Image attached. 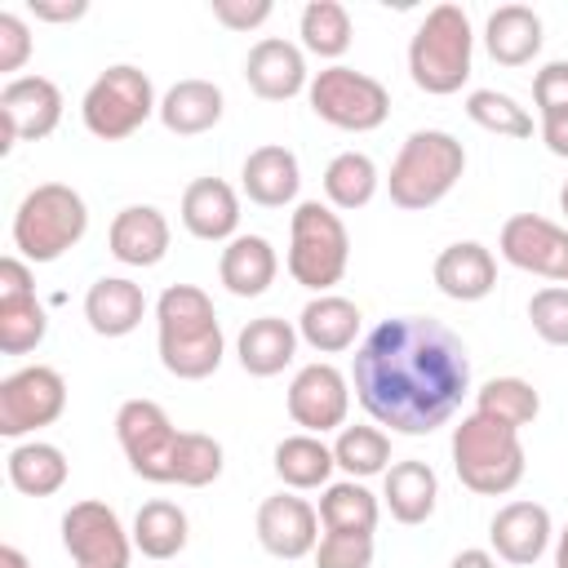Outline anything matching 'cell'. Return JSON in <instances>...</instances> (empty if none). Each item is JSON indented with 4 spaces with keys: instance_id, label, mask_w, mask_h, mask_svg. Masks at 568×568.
Segmentation results:
<instances>
[{
    "instance_id": "2",
    "label": "cell",
    "mask_w": 568,
    "mask_h": 568,
    "mask_svg": "<svg viewBox=\"0 0 568 568\" xmlns=\"http://www.w3.org/2000/svg\"><path fill=\"white\" fill-rule=\"evenodd\" d=\"M155 333H160V364L182 377L200 382L217 373L222 364V324L213 311V297L195 284H169L155 302Z\"/></svg>"
},
{
    "instance_id": "46",
    "label": "cell",
    "mask_w": 568,
    "mask_h": 568,
    "mask_svg": "<svg viewBox=\"0 0 568 568\" xmlns=\"http://www.w3.org/2000/svg\"><path fill=\"white\" fill-rule=\"evenodd\" d=\"M31 293H36V280H31L27 257L18 253L0 257V297H31Z\"/></svg>"
},
{
    "instance_id": "38",
    "label": "cell",
    "mask_w": 568,
    "mask_h": 568,
    "mask_svg": "<svg viewBox=\"0 0 568 568\" xmlns=\"http://www.w3.org/2000/svg\"><path fill=\"white\" fill-rule=\"evenodd\" d=\"M222 475V444L204 430H178L173 462H169V484L182 488H204Z\"/></svg>"
},
{
    "instance_id": "52",
    "label": "cell",
    "mask_w": 568,
    "mask_h": 568,
    "mask_svg": "<svg viewBox=\"0 0 568 568\" xmlns=\"http://www.w3.org/2000/svg\"><path fill=\"white\" fill-rule=\"evenodd\" d=\"M559 209L568 213V182H564V191H559Z\"/></svg>"
},
{
    "instance_id": "9",
    "label": "cell",
    "mask_w": 568,
    "mask_h": 568,
    "mask_svg": "<svg viewBox=\"0 0 568 568\" xmlns=\"http://www.w3.org/2000/svg\"><path fill=\"white\" fill-rule=\"evenodd\" d=\"M306 98H311V111H315L324 124L346 129V133H368V129H377V124L390 115V93H386V84H382L377 75L355 71V67H342V62L315 71Z\"/></svg>"
},
{
    "instance_id": "36",
    "label": "cell",
    "mask_w": 568,
    "mask_h": 568,
    "mask_svg": "<svg viewBox=\"0 0 568 568\" xmlns=\"http://www.w3.org/2000/svg\"><path fill=\"white\" fill-rule=\"evenodd\" d=\"M297 31H302V44H306L315 58H342V53L351 49V36H355L351 13H346L342 0H311V4L302 9Z\"/></svg>"
},
{
    "instance_id": "33",
    "label": "cell",
    "mask_w": 568,
    "mask_h": 568,
    "mask_svg": "<svg viewBox=\"0 0 568 568\" xmlns=\"http://www.w3.org/2000/svg\"><path fill=\"white\" fill-rule=\"evenodd\" d=\"M377 497L359 479L328 484L320 497V524L324 532H373L377 528Z\"/></svg>"
},
{
    "instance_id": "26",
    "label": "cell",
    "mask_w": 568,
    "mask_h": 568,
    "mask_svg": "<svg viewBox=\"0 0 568 568\" xmlns=\"http://www.w3.org/2000/svg\"><path fill=\"white\" fill-rule=\"evenodd\" d=\"M355 333H359V306L337 293H315L297 315V337L320 355H337L355 346Z\"/></svg>"
},
{
    "instance_id": "49",
    "label": "cell",
    "mask_w": 568,
    "mask_h": 568,
    "mask_svg": "<svg viewBox=\"0 0 568 568\" xmlns=\"http://www.w3.org/2000/svg\"><path fill=\"white\" fill-rule=\"evenodd\" d=\"M448 568H497V559L488 550H462V555H453Z\"/></svg>"
},
{
    "instance_id": "30",
    "label": "cell",
    "mask_w": 568,
    "mask_h": 568,
    "mask_svg": "<svg viewBox=\"0 0 568 568\" xmlns=\"http://www.w3.org/2000/svg\"><path fill=\"white\" fill-rule=\"evenodd\" d=\"M390 515L399 524H426L435 515V497H439V479L426 462H395L386 470V488H382Z\"/></svg>"
},
{
    "instance_id": "17",
    "label": "cell",
    "mask_w": 568,
    "mask_h": 568,
    "mask_svg": "<svg viewBox=\"0 0 568 568\" xmlns=\"http://www.w3.org/2000/svg\"><path fill=\"white\" fill-rule=\"evenodd\" d=\"M244 80L257 98L266 102H288L293 93L311 89L306 80V58L293 40H280V36H262L248 58H244Z\"/></svg>"
},
{
    "instance_id": "45",
    "label": "cell",
    "mask_w": 568,
    "mask_h": 568,
    "mask_svg": "<svg viewBox=\"0 0 568 568\" xmlns=\"http://www.w3.org/2000/svg\"><path fill=\"white\" fill-rule=\"evenodd\" d=\"M271 0H213V18L226 27V31H253L271 18Z\"/></svg>"
},
{
    "instance_id": "18",
    "label": "cell",
    "mask_w": 568,
    "mask_h": 568,
    "mask_svg": "<svg viewBox=\"0 0 568 568\" xmlns=\"http://www.w3.org/2000/svg\"><path fill=\"white\" fill-rule=\"evenodd\" d=\"M550 510L541 501H506L493 524H488V541L497 550V559L506 564H537L550 546Z\"/></svg>"
},
{
    "instance_id": "25",
    "label": "cell",
    "mask_w": 568,
    "mask_h": 568,
    "mask_svg": "<svg viewBox=\"0 0 568 568\" xmlns=\"http://www.w3.org/2000/svg\"><path fill=\"white\" fill-rule=\"evenodd\" d=\"M275 271H280V257H275L266 235H235V240H226L222 262H217V280L235 297H262L275 284Z\"/></svg>"
},
{
    "instance_id": "40",
    "label": "cell",
    "mask_w": 568,
    "mask_h": 568,
    "mask_svg": "<svg viewBox=\"0 0 568 568\" xmlns=\"http://www.w3.org/2000/svg\"><path fill=\"white\" fill-rule=\"evenodd\" d=\"M466 115L497 133V138H532V115L510 98V93H497V89H475L466 98Z\"/></svg>"
},
{
    "instance_id": "29",
    "label": "cell",
    "mask_w": 568,
    "mask_h": 568,
    "mask_svg": "<svg viewBox=\"0 0 568 568\" xmlns=\"http://www.w3.org/2000/svg\"><path fill=\"white\" fill-rule=\"evenodd\" d=\"M4 470H9V484L18 493H27V497H53L67 484V453L58 444L27 439V444L9 448Z\"/></svg>"
},
{
    "instance_id": "20",
    "label": "cell",
    "mask_w": 568,
    "mask_h": 568,
    "mask_svg": "<svg viewBox=\"0 0 568 568\" xmlns=\"http://www.w3.org/2000/svg\"><path fill=\"white\" fill-rule=\"evenodd\" d=\"M182 226L195 235V240H235V226H240V195L231 191V182L222 178H195L186 191H182Z\"/></svg>"
},
{
    "instance_id": "11",
    "label": "cell",
    "mask_w": 568,
    "mask_h": 568,
    "mask_svg": "<svg viewBox=\"0 0 568 568\" xmlns=\"http://www.w3.org/2000/svg\"><path fill=\"white\" fill-rule=\"evenodd\" d=\"M115 439H120V453L133 466V475H142L146 484H169L178 426L169 422V413L155 399H124L115 413Z\"/></svg>"
},
{
    "instance_id": "10",
    "label": "cell",
    "mask_w": 568,
    "mask_h": 568,
    "mask_svg": "<svg viewBox=\"0 0 568 568\" xmlns=\"http://www.w3.org/2000/svg\"><path fill=\"white\" fill-rule=\"evenodd\" d=\"M67 408V382L49 364H27L0 382V435L22 439L40 426H53Z\"/></svg>"
},
{
    "instance_id": "1",
    "label": "cell",
    "mask_w": 568,
    "mask_h": 568,
    "mask_svg": "<svg viewBox=\"0 0 568 568\" xmlns=\"http://www.w3.org/2000/svg\"><path fill=\"white\" fill-rule=\"evenodd\" d=\"M355 399L399 435L439 430L470 390L466 342L430 315H395L364 333L351 364Z\"/></svg>"
},
{
    "instance_id": "39",
    "label": "cell",
    "mask_w": 568,
    "mask_h": 568,
    "mask_svg": "<svg viewBox=\"0 0 568 568\" xmlns=\"http://www.w3.org/2000/svg\"><path fill=\"white\" fill-rule=\"evenodd\" d=\"M49 333V315L44 306L31 297H0V351L4 355H27L44 342Z\"/></svg>"
},
{
    "instance_id": "7",
    "label": "cell",
    "mask_w": 568,
    "mask_h": 568,
    "mask_svg": "<svg viewBox=\"0 0 568 568\" xmlns=\"http://www.w3.org/2000/svg\"><path fill=\"white\" fill-rule=\"evenodd\" d=\"M346 262H351L346 222L333 213V204L302 200L288 226V275L311 293H328L346 275Z\"/></svg>"
},
{
    "instance_id": "41",
    "label": "cell",
    "mask_w": 568,
    "mask_h": 568,
    "mask_svg": "<svg viewBox=\"0 0 568 568\" xmlns=\"http://www.w3.org/2000/svg\"><path fill=\"white\" fill-rule=\"evenodd\" d=\"M528 320L546 346H568V288L564 284L537 288L528 302Z\"/></svg>"
},
{
    "instance_id": "31",
    "label": "cell",
    "mask_w": 568,
    "mask_h": 568,
    "mask_svg": "<svg viewBox=\"0 0 568 568\" xmlns=\"http://www.w3.org/2000/svg\"><path fill=\"white\" fill-rule=\"evenodd\" d=\"M333 448L320 439V435H288L275 444V475L288 484V488H328V475H333Z\"/></svg>"
},
{
    "instance_id": "13",
    "label": "cell",
    "mask_w": 568,
    "mask_h": 568,
    "mask_svg": "<svg viewBox=\"0 0 568 568\" xmlns=\"http://www.w3.org/2000/svg\"><path fill=\"white\" fill-rule=\"evenodd\" d=\"M58 120H62V93L49 75H13L0 89V151L49 138Z\"/></svg>"
},
{
    "instance_id": "6",
    "label": "cell",
    "mask_w": 568,
    "mask_h": 568,
    "mask_svg": "<svg viewBox=\"0 0 568 568\" xmlns=\"http://www.w3.org/2000/svg\"><path fill=\"white\" fill-rule=\"evenodd\" d=\"M470 18L462 4H435L408 40V75L422 93H457L470 75Z\"/></svg>"
},
{
    "instance_id": "48",
    "label": "cell",
    "mask_w": 568,
    "mask_h": 568,
    "mask_svg": "<svg viewBox=\"0 0 568 568\" xmlns=\"http://www.w3.org/2000/svg\"><path fill=\"white\" fill-rule=\"evenodd\" d=\"M541 142L550 146V155H564L568 160V111L541 115Z\"/></svg>"
},
{
    "instance_id": "28",
    "label": "cell",
    "mask_w": 568,
    "mask_h": 568,
    "mask_svg": "<svg viewBox=\"0 0 568 568\" xmlns=\"http://www.w3.org/2000/svg\"><path fill=\"white\" fill-rule=\"evenodd\" d=\"M160 124L178 138H195L209 133L222 120V89L213 80H178L164 98H160Z\"/></svg>"
},
{
    "instance_id": "14",
    "label": "cell",
    "mask_w": 568,
    "mask_h": 568,
    "mask_svg": "<svg viewBox=\"0 0 568 568\" xmlns=\"http://www.w3.org/2000/svg\"><path fill=\"white\" fill-rule=\"evenodd\" d=\"M497 248L510 266H519L528 275H541V280H555V284L568 280V231L559 222L541 217V213L506 217Z\"/></svg>"
},
{
    "instance_id": "50",
    "label": "cell",
    "mask_w": 568,
    "mask_h": 568,
    "mask_svg": "<svg viewBox=\"0 0 568 568\" xmlns=\"http://www.w3.org/2000/svg\"><path fill=\"white\" fill-rule=\"evenodd\" d=\"M0 568H31L18 546H0Z\"/></svg>"
},
{
    "instance_id": "24",
    "label": "cell",
    "mask_w": 568,
    "mask_h": 568,
    "mask_svg": "<svg viewBox=\"0 0 568 568\" xmlns=\"http://www.w3.org/2000/svg\"><path fill=\"white\" fill-rule=\"evenodd\" d=\"M244 195L262 209H284L293 204L297 186H302V169H297V155L280 142H266L257 151H248L244 160Z\"/></svg>"
},
{
    "instance_id": "37",
    "label": "cell",
    "mask_w": 568,
    "mask_h": 568,
    "mask_svg": "<svg viewBox=\"0 0 568 568\" xmlns=\"http://www.w3.org/2000/svg\"><path fill=\"white\" fill-rule=\"evenodd\" d=\"M333 462L351 475V479H368V475H386L390 470V439L377 426H342L337 444H333Z\"/></svg>"
},
{
    "instance_id": "27",
    "label": "cell",
    "mask_w": 568,
    "mask_h": 568,
    "mask_svg": "<svg viewBox=\"0 0 568 568\" xmlns=\"http://www.w3.org/2000/svg\"><path fill=\"white\" fill-rule=\"evenodd\" d=\"M484 44H488L493 62L524 67L541 49V18L528 4H497L484 22Z\"/></svg>"
},
{
    "instance_id": "47",
    "label": "cell",
    "mask_w": 568,
    "mask_h": 568,
    "mask_svg": "<svg viewBox=\"0 0 568 568\" xmlns=\"http://www.w3.org/2000/svg\"><path fill=\"white\" fill-rule=\"evenodd\" d=\"M27 9L40 22H75L89 13V0H27Z\"/></svg>"
},
{
    "instance_id": "19",
    "label": "cell",
    "mask_w": 568,
    "mask_h": 568,
    "mask_svg": "<svg viewBox=\"0 0 568 568\" xmlns=\"http://www.w3.org/2000/svg\"><path fill=\"white\" fill-rule=\"evenodd\" d=\"M106 244H111V257L124 266H155L169 253V222L155 204H129L111 217Z\"/></svg>"
},
{
    "instance_id": "43",
    "label": "cell",
    "mask_w": 568,
    "mask_h": 568,
    "mask_svg": "<svg viewBox=\"0 0 568 568\" xmlns=\"http://www.w3.org/2000/svg\"><path fill=\"white\" fill-rule=\"evenodd\" d=\"M27 58H31V27L18 13L4 9L0 13V71L13 75V71L27 67Z\"/></svg>"
},
{
    "instance_id": "35",
    "label": "cell",
    "mask_w": 568,
    "mask_h": 568,
    "mask_svg": "<svg viewBox=\"0 0 568 568\" xmlns=\"http://www.w3.org/2000/svg\"><path fill=\"white\" fill-rule=\"evenodd\" d=\"M324 195L333 209H364L377 195V164L364 151H342L324 169Z\"/></svg>"
},
{
    "instance_id": "51",
    "label": "cell",
    "mask_w": 568,
    "mask_h": 568,
    "mask_svg": "<svg viewBox=\"0 0 568 568\" xmlns=\"http://www.w3.org/2000/svg\"><path fill=\"white\" fill-rule=\"evenodd\" d=\"M555 568H568V528L559 532V546H555Z\"/></svg>"
},
{
    "instance_id": "3",
    "label": "cell",
    "mask_w": 568,
    "mask_h": 568,
    "mask_svg": "<svg viewBox=\"0 0 568 568\" xmlns=\"http://www.w3.org/2000/svg\"><path fill=\"white\" fill-rule=\"evenodd\" d=\"M453 470L479 497H506L528 470V453L515 426H501L484 413H466L453 426Z\"/></svg>"
},
{
    "instance_id": "21",
    "label": "cell",
    "mask_w": 568,
    "mask_h": 568,
    "mask_svg": "<svg viewBox=\"0 0 568 568\" xmlns=\"http://www.w3.org/2000/svg\"><path fill=\"white\" fill-rule=\"evenodd\" d=\"M435 284L453 302H479L497 288V262L479 240H457L435 257Z\"/></svg>"
},
{
    "instance_id": "23",
    "label": "cell",
    "mask_w": 568,
    "mask_h": 568,
    "mask_svg": "<svg viewBox=\"0 0 568 568\" xmlns=\"http://www.w3.org/2000/svg\"><path fill=\"white\" fill-rule=\"evenodd\" d=\"M235 355H240V368L248 377H275L297 355V328L288 320H280V315H257V320H248L240 328Z\"/></svg>"
},
{
    "instance_id": "16",
    "label": "cell",
    "mask_w": 568,
    "mask_h": 568,
    "mask_svg": "<svg viewBox=\"0 0 568 568\" xmlns=\"http://www.w3.org/2000/svg\"><path fill=\"white\" fill-rule=\"evenodd\" d=\"M257 541L275 559H302L320 546V510L306 497L275 493L257 506Z\"/></svg>"
},
{
    "instance_id": "22",
    "label": "cell",
    "mask_w": 568,
    "mask_h": 568,
    "mask_svg": "<svg viewBox=\"0 0 568 568\" xmlns=\"http://www.w3.org/2000/svg\"><path fill=\"white\" fill-rule=\"evenodd\" d=\"M142 315H146V297L124 275H102L84 293V320L98 337H124L142 324Z\"/></svg>"
},
{
    "instance_id": "42",
    "label": "cell",
    "mask_w": 568,
    "mask_h": 568,
    "mask_svg": "<svg viewBox=\"0 0 568 568\" xmlns=\"http://www.w3.org/2000/svg\"><path fill=\"white\" fill-rule=\"evenodd\" d=\"M315 568H373V532H324Z\"/></svg>"
},
{
    "instance_id": "32",
    "label": "cell",
    "mask_w": 568,
    "mask_h": 568,
    "mask_svg": "<svg viewBox=\"0 0 568 568\" xmlns=\"http://www.w3.org/2000/svg\"><path fill=\"white\" fill-rule=\"evenodd\" d=\"M186 532H191L186 510H182L178 501H164V497L146 501V506L138 510V519H133V546H138L146 559H173V555H182Z\"/></svg>"
},
{
    "instance_id": "44",
    "label": "cell",
    "mask_w": 568,
    "mask_h": 568,
    "mask_svg": "<svg viewBox=\"0 0 568 568\" xmlns=\"http://www.w3.org/2000/svg\"><path fill=\"white\" fill-rule=\"evenodd\" d=\"M532 102H537L541 115L568 111V62H546L532 75Z\"/></svg>"
},
{
    "instance_id": "8",
    "label": "cell",
    "mask_w": 568,
    "mask_h": 568,
    "mask_svg": "<svg viewBox=\"0 0 568 568\" xmlns=\"http://www.w3.org/2000/svg\"><path fill=\"white\" fill-rule=\"evenodd\" d=\"M160 111L155 102V89H151V75L133 62H115L106 67L89 89H84V102H80V115H84V129L102 142H120L129 133H138L151 115Z\"/></svg>"
},
{
    "instance_id": "15",
    "label": "cell",
    "mask_w": 568,
    "mask_h": 568,
    "mask_svg": "<svg viewBox=\"0 0 568 568\" xmlns=\"http://www.w3.org/2000/svg\"><path fill=\"white\" fill-rule=\"evenodd\" d=\"M346 408H351V386H346L342 368H333L324 359L297 368V377L288 382V417L306 435L337 430L346 422Z\"/></svg>"
},
{
    "instance_id": "12",
    "label": "cell",
    "mask_w": 568,
    "mask_h": 568,
    "mask_svg": "<svg viewBox=\"0 0 568 568\" xmlns=\"http://www.w3.org/2000/svg\"><path fill=\"white\" fill-rule=\"evenodd\" d=\"M62 546L75 568H129L133 537L106 501H75L62 515Z\"/></svg>"
},
{
    "instance_id": "4",
    "label": "cell",
    "mask_w": 568,
    "mask_h": 568,
    "mask_svg": "<svg viewBox=\"0 0 568 568\" xmlns=\"http://www.w3.org/2000/svg\"><path fill=\"white\" fill-rule=\"evenodd\" d=\"M466 169V151L453 133L444 129H417L404 138L395 164H390V178H386V191H390V204L408 209V213H422V209H435L462 178Z\"/></svg>"
},
{
    "instance_id": "34",
    "label": "cell",
    "mask_w": 568,
    "mask_h": 568,
    "mask_svg": "<svg viewBox=\"0 0 568 568\" xmlns=\"http://www.w3.org/2000/svg\"><path fill=\"white\" fill-rule=\"evenodd\" d=\"M475 413L501 422V426H528L537 413H541V395L532 382L524 377H488L479 390H475Z\"/></svg>"
},
{
    "instance_id": "5",
    "label": "cell",
    "mask_w": 568,
    "mask_h": 568,
    "mask_svg": "<svg viewBox=\"0 0 568 568\" xmlns=\"http://www.w3.org/2000/svg\"><path fill=\"white\" fill-rule=\"evenodd\" d=\"M89 231V204L67 182H40L13 213V248L27 262H58Z\"/></svg>"
}]
</instances>
